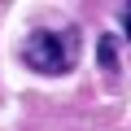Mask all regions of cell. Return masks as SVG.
Segmentation results:
<instances>
[{
  "label": "cell",
  "mask_w": 131,
  "mask_h": 131,
  "mask_svg": "<svg viewBox=\"0 0 131 131\" xmlns=\"http://www.w3.org/2000/svg\"><path fill=\"white\" fill-rule=\"evenodd\" d=\"M101 61H105V70H109V74L118 70V52H114V35H105V39H101Z\"/></svg>",
  "instance_id": "2"
},
{
  "label": "cell",
  "mask_w": 131,
  "mask_h": 131,
  "mask_svg": "<svg viewBox=\"0 0 131 131\" xmlns=\"http://www.w3.org/2000/svg\"><path fill=\"white\" fill-rule=\"evenodd\" d=\"M79 52H83V44H79V31H74V26H66V31L39 26V31H31L26 44H22V61L31 66L35 74H48V79L70 74L74 61H79Z\"/></svg>",
  "instance_id": "1"
},
{
  "label": "cell",
  "mask_w": 131,
  "mask_h": 131,
  "mask_svg": "<svg viewBox=\"0 0 131 131\" xmlns=\"http://www.w3.org/2000/svg\"><path fill=\"white\" fill-rule=\"evenodd\" d=\"M122 31H127V39H131V5L122 9Z\"/></svg>",
  "instance_id": "3"
}]
</instances>
